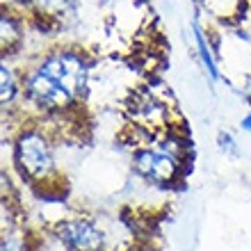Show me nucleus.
Masks as SVG:
<instances>
[{
    "instance_id": "nucleus-1",
    "label": "nucleus",
    "mask_w": 251,
    "mask_h": 251,
    "mask_svg": "<svg viewBox=\"0 0 251 251\" xmlns=\"http://www.w3.org/2000/svg\"><path fill=\"white\" fill-rule=\"evenodd\" d=\"M92 64L80 48L62 46L48 50L23 71V99L48 117L69 114L85 96Z\"/></svg>"
},
{
    "instance_id": "nucleus-2",
    "label": "nucleus",
    "mask_w": 251,
    "mask_h": 251,
    "mask_svg": "<svg viewBox=\"0 0 251 251\" xmlns=\"http://www.w3.org/2000/svg\"><path fill=\"white\" fill-rule=\"evenodd\" d=\"M14 167L25 180L34 185L50 183L57 174L55 142L44 126H25L12 144Z\"/></svg>"
},
{
    "instance_id": "nucleus-3",
    "label": "nucleus",
    "mask_w": 251,
    "mask_h": 251,
    "mask_svg": "<svg viewBox=\"0 0 251 251\" xmlns=\"http://www.w3.org/2000/svg\"><path fill=\"white\" fill-rule=\"evenodd\" d=\"M53 235L66 251H110L112 235L99 217L71 215L53 226Z\"/></svg>"
},
{
    "instance_id": "nucleus-4",
    "label": "nucleus",
    "mask_w": 251,
    "mask_h": 251,
    "mask_svg": "<svg viewBox=\"0 0 251 251\" xmlns=\"http://www.w3.org/2000/svg\"><path fill=\"white\" fill-rule=\"evenodd\" d=\"M132 169L139 178L153 185H174L183 169V158L165 151L162 146H142L132 153Z\"/></svg>"
},
{
    "instance_id": "nucleus-5",
    "label": "nucleus",
    "mask_w": 251,
    "mask_h": 251,
    "mask_svg": "<svg viewBox=\"0 0 251 251\" xmlns=\"http://www.w3.org/2000/svg\"><path fill=\"white\" fill-rule=\"evenodd\" d=\"M19 99H23V80H19V73L9 64L7 57H2L0 64V100L2 107H12Z\"/></svg>"
},
{
    "instance_id": "nucleus-6",
    "label": "nucleus",
    "mask_w": 251,
    "mask_h": 251,
    "mask_svg": "<svg viewBox=\"0 0 251 251\" xmlns=\"http://www.w3.org/2000/svg\"><path fill=\"white\" fill-rule=\"evenodd\" d=\"M192 32H194L197 50H199V57H201V62H203V66H205V73H208L212 80H219L217 62H215V55H212L210 44H208V39H205V32L199 27V23H192Z\"/></svg>"
},
{
    "instance_id": "nucleus-7",
    "label": "nucleus",
    "mask_w": 251,
    "mask_h": 251,
    "mask_svg": "<svg viewBox=\"0 0 251 251\" xmlns=\"http://www.w3.org/2000/svg\"><path fill=\"white\" fill-rule=\"evenodd\" d=\"M0 251H32L27 233L21 226H7V228H2Z\"/></svg>"
},
{
    "instance_id": "nucleus-8",
    "label": "nucleus",
    "mask_w": 251,
    "mask_h": 251,
    "mask_svg": "<svg viewBox=\"0 0 251 251\" xmlns=\"http://www.w3.org/2000/svg\"><path fill=\"white\" fill-rule=\"evenodd\" d=\"M19 39H21L19 21L14 19V14L2 12V48H5V57L9 55V50H12L14 41H19Z\"/></svg>"
},
{
    "instance_id": "nucleus-9",
    "label": "nucleus",
    "mask_w": 251,
    "mask_h": 251,
    "mask_svg": "<svg viewBox=\"0 0 251 251\" xmlns=\"http://www.w3.org/2000/svg\"><path fill=\"white\" fill-rule=\"evenodd\" d=\"M32 5L46 16H55V14L64 12L66 0H32Z\"/></svg>"
},
{
    "instance_id": "nucleus-10",
    "label": "nucleus",
    "mask_w": 251,
    "mask_h": 251,
    "mask_svg": "<svg viewBox=\"0 0 251 251\" xmlns=\"http://www.w3.org/2000/svg\"><path fill=\"white\" fill-rule=\"evenodd\" d=\"M219 149L224 153H233L238 155V146H235V139L228 135V132H219Z\"/></svg>"
},
{
    "instance_id": "nucleus-11",
    "label": "nucleus",
    "mask_w": 251,
    "mask_h": 251,
    "mask_svg": "<svg viewBox=\"0 0 251 251\" xmlns=\"http://www.w3.org/2000/svg\"><path fill=\"white\" fill-rule=\"evenodd\" d=\"M240 128H242L245 132H251V112L247 114V117H245L242 121H240Z\"/></svg>"
}]
</instances>
